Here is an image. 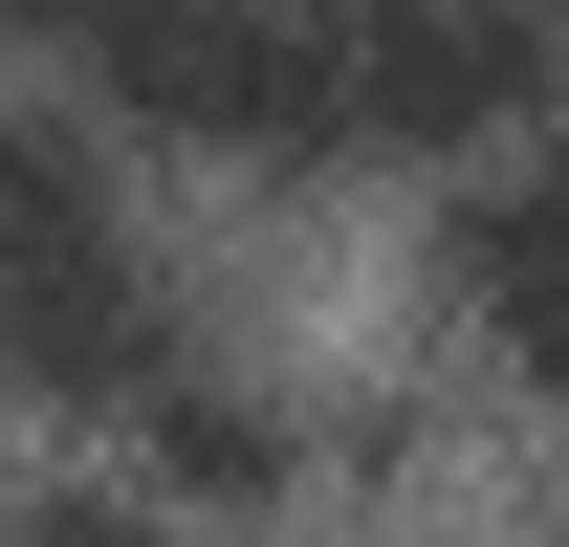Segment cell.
Instances as JSON below:
<instances>
[{"mask_svg": "<svg viewBox=\"0 0 569 547\" xmlns=\"http://www.w3.org/2000/svg\"><path fill=\"white\" fill-rule=\"evenodd\" d=\"M0 372H44V395H176L198 350H176V285H153V219L110 176V132H0Z\"/></svg>", "mask_w": 569, "mask_h": 547, "instance_id": "6da1fadb", "label": "cell"}, {"mask_svg": "<svg viewBox=\"0 0 569 547\" xmlns=\"http://www.w3.org/2000/svg\"><path fill=\"white\" fill-rule=\"evenodd\" d=\"M307 67L351 153H460V132H526L548 22L526 0H307Z\"/></svg>", "mask_w": 569, "mask_h": 547, "instance_id": "7a4b0ae2", "label": "cell"}, {"mask_svg": "<svg viewBox=\"0 0 569 547\" xmlns=\"http://www.w3.org/2000/svg\"><path fill=\"white\" fill-rule=\"evenodd\" d=\"M460 307H482V329L569 395V132L526 153V176H482V198H460Z\"/></svg>", "mask_w": 569, "mask_h": 547, "instance_id": "3957f363", "label": "cell"}, {"mask_svg": "<svg viewBox=\"0 0 569 547\" xmlns=\"http://www.w3.org/2000/svg\"><path fill=\"white\" fill-rule=\"evenodd\" d=\"M0 547H176L132 504V481H22V504H0Z\"/></svg>", "mask_w": 569, "mask_h": 547, "instance_id": "277c9868", "label": "cell"}, {"mask_svg": "<svg viewBox=\"0 0 569 547\" xmlns=\"http://www.w3.org/2000/svg\"><path fill=\"white\" fill-rule=\"evenodd\" d=\"M0 22H22V44H67V67L110 88V67H132V22H153V0H0Z\"/></svg>", "mask_w": 569, "mask_h": 547, "instance_id": "5b68a950", "label": "cell"}, {"mask_svg": "<svg viewBox=\"0 0 569 547\" xmlns=\"http://www.w3.org/2000/svg\"><path fill=\"white\" fill-rule=\"evenodd\" d=\"M526 22H569V0H526Z\"/></svg>", "mask_w": 569, "mask_h": 547, "instance_id": "8992f818", "label": "cell"}, {"mask_svg": "<svg viewBox=\"0 0 569 547\" xmlns=\"http://www.w3.org/2000/svg\"><path fill=\"white\" fill-rule=\"evenodd\" d=\"M548 547H569V526H548Z\"/></svg>", "mask_w": 569, "mask_h": 547, "instance_id": "52a82bcc", "label": "cell"}]
</instances>
